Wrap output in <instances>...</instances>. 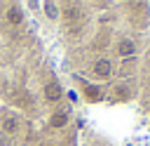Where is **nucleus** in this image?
Returning <instances> with one entry per match:
<instances>
[{
    "label": "nucleus",
    "mask_w": 150,
    "mask_h": 146,
    "mask_svg": "<svg viewBox=\"0 0 150 146\" xmlns=\"http://www.w3.org/2000/svg\"><path fill=\"white\" fill-rule=\"evenodd\" d=\"M56 33L89 101L129 99L150 33V0H56Z\"/></svg>",
    "instance_id": "nucleus-1"
}]
</instances>
